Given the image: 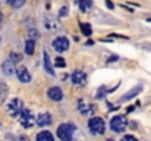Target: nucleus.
I'll use <instances>...</instances> for the list:
<instances>
[{
  "mask_svg": "<svg viewBox=\"0 0 151 141\" xmlns=\"http://www.w3.org/2000/svg\"><path fill=\"white\" fill-rule=\"evenodd\" d=\"M88 128H90V131L93 132V134H97V135H100L104 132V129H106V127H104V121L99 118V116H94V118H91L90 119V122H88Z\"/></svg>",
  "mask_w": 151,
  "mask_h": 141,
  "instance_id": "obj_2",
  "label": "nucleus"
},
{
  "mask_svg": "<svg viewBox=\"0 0 151 141\" xmlns=\"http://www.w3.org/2000/svg\"><path fill=\"white\" fill-rule=\"evenodd\" d=\"M70 80L75 85H85L87 84V75L82 71H73L70 75Z\"/></svg>",
  "mask_w": 151,
  "mask_h": 141,
  "instance_id": "obj_7",
  "label": "nucleus"
},
{
  "mask_svg": "<svg viewBox=\"0 0 151 141\" xmlns=\"http://www.w3.org/2000/svg\"><path fill=\"white\" fill-rule=\"evenodd\" d=\"M34 47H35L34 40H32V38L28 40V41L25 43V53H27V54H32V53H34Z\"/></svg>",
  "mask_w": 151,
  "mask_h": 141,
  "instance_id": "obj_18",
  "label": "nucleus"
},
{
  "mask_svg": "<svg viewBox=\"0 0 151 141\" xmlns=\"http://www.w3.org/2000/svg\"><path fill=\"white\" fill-rule=\"evenodd\" d=\"M37 124V118L28 110V109H24L21 112V125L24 128H31Z\"/></svg>",
  "mask_w": 151,
  "mask_h": 141,
  "instance_id": "obj_4",
  "label": "nucleus"
},
{
  "mask_svg": "<svg viewBox=\"0 0 151 141\" xmlns=\"http://www.w3.org/2000/svg\"><path fill=\"white\" fill-rule=\"evenodd\" d=\"M46 28L49 31H56V30H59V24L54 18L49 16V18H46Z\"/></svg>",
  "mask_w": 151,
  "mask_h": 141,
  "instance_id": "obj_13",
  "label": "nucleus"
},
{
  "mask_svg": "<svg viewBox=\"0 0 151 141\" xmlns=\"http://www.w3.org/2000/svg\"><path fill=\"white\" fill-rule=\"evenodd\" d=\"M28 35H29L32 40H35V38H38V37H40V31H38V30H35V28H31V30L28 31Z\"/></svg>",
  "mask_w": 151,
  "mask_h": 141,
  "instance_id": "obj_21",
  "label": "nucleus"
},
{
  "mask_svg": "<svg viewBox=\"0 0 151 141\" xmlns=\"http://www.w3.org/2000/svg\"><path fill=\"white\" fill-rule=\"evenodd\" d=\"M73 132H75V127L69 124H62L57 128V137L60 138V141H72Z\"/></svg>",
  "mask_w": 151,
  "mask_h": 141,
  "instance_id": "obj_1",
  "label": "nucleus"
},
{
  "mask_svg": "<svg viewBox=\"0 0 151 141\" xmlns=\"http://www.w3.org/2000/svg\"><path fill=\"white\" fill-rule=\"evenodd\" d=\"M106 4H107V7H109V9H113V3H111L110 0H106Z\"/></svg>",
  "mask_w": 151,
  "mask_h": 141,
  "instance_id": "obj_27",
  "label": "nucleus"
},
{
  "mask_svg": "<svg viewBox=\"0 0 151 141\" xmlns=\"http://www.w3.org/2000/svg\"><path fill=\"white\" fill-rule=\"evenodd\" d=\"M1 21H3V16H1V13H0V24H1Z\"/></svg>",
  "mask_w": 151,
  "mask_h": 141,
  "instance_id": "obj_28",
  "label": "nucleus"
},
{
  "mask_svg": "<svg viewBox=\"0 0 151 141\" xmlns=\"http://www.w3.org/2000/svg\"><path fill=\"white\" fill-rule=\"evenodd\" d=\"M47 94H49V98L53 100V101H60L63 98V91L59 87H51L50 90L47 91Z\"/></svg>",
  "mask_w": 151,
  "mask_h": 141,
  "instance_id": "obj_10",
  "label": "nucleus"
},
{
  "mask_svg": "<svg viewBox=\"0 0 151 141\" xmlns=\"http://www.w3.org/2000/svg\"><path fill=\"white\" fill-rule=\"evenodd\" d=\"M78 4H79V9L82 12H87L93 6V0H78Z\"/></svg>",
  "mask_w": 151,
  "mask_h": 141,
  "instance_id": "obj_17",
  "label": "nucleus"
},
{
  "mask_svg": "<svg viewBox=\"0 0 151 141\" xmlns=\"http://www.w3.org/2000/svg\"><path fill=\"white\" fill-rule=\"evenodd\" d=\"M10 59H12L15 63H18V62L22 60V54H19V53H12V54H10Z\"/></svg>",
  "mask_w": 151,
  "mask_h": 141,
  "instance_id": "obj_23",
  "label": "nucleus"
},
{
  "mask_svg": "<svg viewBox=\"0 0 151 141\" xmlns=\"http://www.w3.org/2000/svg\"><path fill=\"white\" fill-rule=\"evenodd\" d=\"M16 141H29V138H28L27 135H19V137L16 138Z\"/></svg>",
  "mask_w": 151,
  "mask_h": 141,
  "instance_id": "obj_26",
  "label": "nucleus"
},
{
  "mask_svg": "<svg viewBox=\"0 0 151 141\" xmlns=\"http://www.w3.org/2000/svg\"><path fill=\"white\" fill-rule=\"evenodd\" d=\"M44 68H46V71H47L50 75H54L53 66H51V63H50V56H49L47 51H44Z\"/></svg>",
  "mask_w": 151,
  "mask_h": 141,
  "instance_id": "obj_16",
  "label": "nucleus"
},
{
  "mask_svg": "<svg viewBox=\"0 0 151 141\" xmlns=\"http://www.w3.org/2000/svg\"><path fill=\"white\" fill-rule=\"evenodd\" d=\"M7 4L12 6L13 9H19L25 4V0H7Z\"/></svg>",
  "mask_w": 151,
  "mask_h": 141,
  "instance_id": "obj_19",
  "label": "nucleus"
},
{
  "mask_svg": "<svg viewBox=\"0 0 151 141\" xmlns=\"http://www.w3.org/2000/svg\"><path fill=\"white\" fill-rule=\"evenodd\" d=\"M22 110H24V107H22V101H21L19 98H13V100H10V103L7 104V113H9V116H12V118L19 116Z\"/></svg>",
  "mask_w": 151,
  "mask_h": 141,
  "instance_id": "obj_5",
  "label": "nucleus"
},
{
  "mask_svg": "<svg viewBox=\"0 0 151 141\" xmlns=\"http://www.w3.org/2000/svg\"><path fill=\"white\" fill-rule=\"evenodd\" d=\"M0 127H1V124H0Z\"/></svg>",
  "mask_w": 151,
  "mask_h": 141,
  "instance_id": "obj_30",
  "label": "nucleus"
},
{
  "mask_svg": "<svg viewBox=\"0 0 151 141\" xmlns=\"http://www.w3.org/2000/svg\"><path fill=\"white\" fill-rule=\"evenodd\" d=\"M53 48L57 51V53H63L69 48V40L66 37H57L54 41H53Z\"/></svg>",
  "mask_w": 151,
  "mask_h": 141,
  "instance_id": "obj_6",
  "label": "nucleus"
},
{
  "mask_svg": "<svg viewBox=\"0 0 151 141\" xmlns=\"http://www.w3.org/2000/svg\"><path fill=\"white\" fill-rule=\"evenodd\" d=\"M16 75H18V78H19V81L21 82H29L31 81V75H29V72H28V69L27 68H19V69H16Z\"/></svg>",
  "mask_w": 151,
  "mask_h": 141,
  "instance_id": "obj_11",
  "label": "nucleus"
},
{
  "mask_svg": "<svg viewBox=\"0 0 151 141\" xmlns=\"http://www.w3.org/2000/svg\"><path fill=\"white\" fill-rule=\"evenodd\" d=\"M59 15H60V16H66V15H68V6H63V7L60 9Z\"/></svg>",
  "mask_w": 151,
  "mask_h": 141,
  "instance_id": "obj_24",
  "label": "nucleus"
},
{
  "mask_svg": "<svg viewBox=\"0 0 151 141\" xmlns=\"http://www.w3.org/2000/svg\"><path fill=\"white\" fill-rule=\"evenodd\" d=\"M53 119H51V115L50 113H41L37 116V125L38 127H49L51 125Z\"/></svg>",
  "mask_w": 151,
  "mask_h": 141,
  "instance_id": "obj_9",
  "label": "nucleus"
},
{
  "mask_svg": "<svg viewBox=\"0 0 151 141\" xmlns=\"http://www.w3.org/2000/svg\"><path fill=\"white\" fill-rule=\"evenodd\" d=\"M54 65H56V66H59V68H65V66H66V62H65V59H63V57H60V56H59V57H56V59H54Z\"/></svg>",
  "mask_w": 151,
  "mask_h": 141,
  "instance_id": "obj_22",
  "label": "nucleus"
},
{
  "mask_svg": "<svg viewBox=\"0 0 151 141\" xmlns=\"http://www.w3.org/2000/svg\"><path fill=\"white\" fill-rule=\"evenodd\" d=\"M126 125H128V121L125 116H114L110 121V128L114 132H123L126 129Z\"/></svg>",
  "mask_w": 151,
  "mask_h": 141,
  "instance_id": "obj_3",
  "label": "nucleus"
},
{
  "mask_svg": "<svg viewBox=\"0 0 151 141\" xmlns=\"http://www.w3.org/2000/svg\"><path fill=\"white\" fill-rule=\"evenodd\" d=\"M120 141H137V138H135L134 135H125Z\"/></svg>",
  "mask_w": 151,
  "mask_h": 141,
  "instance_id": "obj_25",
  "label": "nucleus"
},
{
  "mask_svg": "<svg viewBox=\"0 0 151 141\" xmlns=\"http://www.w3.org/2000/svg\"><path fill=\"white\" fill-rule=\"evenodd\" d=\"M107 141H114V140H111V138H109V140H107Z\"/></svg>",
  "mask_w": 151,
  "mask_h": 141,
  "instance_id": "obj_29",
  "label": "nucleus"
},
{
  "mask_svg": "<svg viewBox=\"0 0 151 141\" xmlns=\"http://www.w3.org/2000/svg\"><path fill=\"white\" fill-rule=\"evenodd\" d=\"M81 31L84 33V35H91V25L87 22H81Z\"/></svg>",
  "mask_w": 151,
  "mask_h": 141,
  "instance_id": "obj_20",
  "label": "nucleus"
},
{
  "mask_svg": "<svg viewBox=\"0 0 151 141\" xmlns=\"http://www.w3.org/2000/svg\"><path fill=\"white\" fill-rule=\"evenodd\" d=\"M1 71H3V74H4L6 77H10V75H13V72L16 71V69H15V62H13L12 59H7V60H4V62L1 63Z\"/></svg>",
  "mask_w": 151,
  "mask_h": 141,
  "instance_id": "obj_8",
  "label": "nucleus"
},
{
  "mask_svg": "<svg viewBox=\"0 0 151 141\" xmlns=\"http://www.w3.org/2000/svg\"><path fill=\"white\" fill-rule=\"evenodd\" d=\"M142 91V85H138V87H135L134 90H131L129 93H126V95H123L122 98H120V101H126V100H129V98H132V97H135L138 93H141Z\"/></svg>",
  "mask_w": 151,
  "mask_h": 141,
  "instance_id": "obj_14",
  "label": "nucleus"
},
{
  "mask_svg": "<svg viewBox=\"0 0 151 141\" xmlns=\"http://www.w3.org/2000/svg\"><path fill=\"white\" fill-rule=\"evenodd\" d=\"M35 141H54V137L50 131H41V132L37 134Z\"/></svg>",
  "mask_w": 151,
  "mask_h": 141,
  "instance_id": "obj_12",
  "label": "nucleus"
},
{
  "mask_svg": "<svg viewBox=\"0 0 151 141\" xmlns=\"http://www.w3.org/2000/svg\"><path fill=\"white\" fill-rule=\"evenodd\" d=\"M7 94H9V90H7V85L0 81V103H3L6 98H7Z\"/></svg>",
  "mask_w": 151,
  "mask_h": 141,
  "instance_id": "obj_15",
  "label": "nucleus"
}]
</instances>
